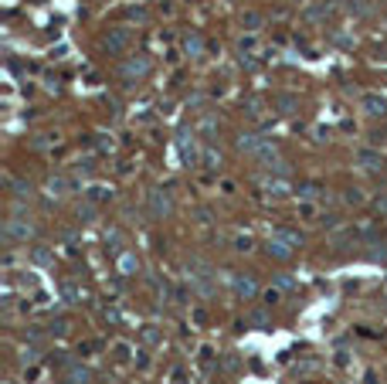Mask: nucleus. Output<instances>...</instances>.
<instances>
[{
	"instance_id": "obj_26",
	"label": "nucleus",
	"mask_w": 387,
	"mask_h": 384,
	"mask_svg": "<svg viewBox=\"0 0 387 384\" xmlns=\"http://www.w3.org/2000/svg\"><path fill=\"white\" fill-rule=\"evenodd\" d=\"M79 221H95V207H92V204L79 207Z\"/></svg>"
},
{
	"instance_id": "obj_33",
	"label": "nucleus",
	"mask_w": 387,
	"mask_h": 384,
	"mask_svg": "<svg viewBox=\"0 0 387 384\" xmlns=\"http://www.w3.org/2000/svg\"><path fill=\"white\" fill-rule=\"evenodd\" d=\"M319 221H323V225H326V228H336V215H323V218H319Z\"/></svg>"
},
{
	"instance_id": "obj_2",
	"label": "nucleus",
	"mask_w": 387,
	"mask_h": 384,
	"mask_svg": "<svg viewBox=\"0 0 387 384\" xmlns=\"http://www.w3.org/2000/svg\"><path fill=\"white\" fill-rule=\"evenodd\" d=\"M119 75L126 79V85H133V79H143V75H149V58H146V55L126 58L123 65H119Z\"/></svg>"
},
{
	"instance_id": "obj_32",
	"label": "nucleus",
	"mask_w": 387,
	"mask_h": 384,
	"mask_svg": "<svg viewBox=\"0 0 387 384\" xmlns=\"http://www.w3.org/2000/svg\"><path fill=\"white\" fill-rule=\"evenodd\" d=\"M360 201H364V194H360V191H350V194H346V204H360Z\"/></svg>"
},
{
	"instance_id": "obj_24",
	"label": "nucleus",
	"mask_w": 387,
	"mask_h": 384,
	"mask_svg": "<svg viewBox=\"0 0 387 384\" xmlns=\"http://www.w3.org/2000/svg\"><path fill=\"white\" fill-rule=\"evenodd\" d=\"M31 259H34V262H37V265H48V262H51V252H48V249H45V245H37V249H34V252H31Z\"/></svg>"
},
{
	"instance_id": "obj_14",
	"label": "nucleus",
	"mask_w": 387,
	"mask_h": 384,
	"mask_svg": "<svg viewBox=\"0 0 387 384\" xmlns=\"http://www.w3.org/2000/svg\"><path fill=\"white\" fill-rule=\"evenodd\" d=\"M275 106H279V113H282V116L296 113V95H292V92H282V95L275 99Z\"/></svg>"
},
{
	"instance_id": "obj_28",
	"label": "nucleus",
	"mask_w": 387,
	"mask_h": 384,
	"mask_svg": "<svg viewBox=\"0 0 387 384\" xmlns=\"http://www.w3.org/2000/svg\"><path fill=\"white\" fill-rule=\"evenodd\" d=\"M204 163H207V167H221V153L207 150V153H204Z\"/></svg>"
},
{
	"instance_id": "obj_4",
	"label": "nucleus",
	"mask_w": 387,
	"mask_h": 384,
	"mask_svg": "<svg viewBox=\"0 0 387 384\" xmlns=\"http://www.w3.org/2000/svg\"><path fill=\"white\" fill-rule=\"evenodd\" d=\"M129 41H133V34H129V27H112V31L105 34L102 48L109 51V55H119V51H126V48H129Z\"/></svg>"
},
{
	"instance_id": "obj_18",
	"label": "nucleus",
	"mask_w": 387,
	"mask_h": 384,
	"mask_svg": "<svg viewBox=\"0 0 387 384\" xmlns=\"http://www.w3.org/2000/svg\"><path fill=\"white\" fill-rule=\"evenodd\" d=\"M343 7H346L350 14H357V17H364V14H370V4H367V0H346Z\"/></svg>"
},
{
	"instance_id": "obj_10",
	"label": "nucleus",
	"mask_w": 387,
	"mask_h": 384,
	"mask_svg": "<svg viewBox=\"0 0 387 384\" xmlns=\"http://www.w3.org/2000/svg\"><path fill=\"white\" fill-rule=\"evenodd\" d=\"M265 252H268L272 259L285 262V259H289V255H292V252H296V249H289L285 241H279V238H272V235H268V245H265Z\"/></svg>"
},
{
	"instance_id": "obj_20",
	"label": "nucleus",
	"mask_w": 387,
	"mask_h": 384,
	"mask_svg": "<svg viewBox=\"0 0 387 384\" xmlns=\"http://www.w3.org/2000/svg\"><path fill=\"white\" fill-rule=\"evenodd\" d=\"M68 381H71V384H85V381H89V371H85V367H79V364H71Z\"/></svg>"
},
{
	"instance_id": "obj_3",
	"label": "nucleus",
	"mask_w": 387,
	"mask_h": 384,
	"mask_svg": "<svg viewBox=\"0 0 387 384\" xmlns=\"http://www.w3.org/2000/svg\"><path fill=\"white\" fill-rule=\"evenodd\" d=\"M146 204H149V215L153 218H170V211H173L170 191H163V187H153L149 197H146Z\"/></svg>"
},
{
	"instance_id": "obj_27",
	"label": "nucleus",
	"mask_w": 387,
	"mask_h": 384,
	"mask_svg": "<svg viewBox=\"0 0 387 384\" xmlns=\"http://www.w3.org/2000/svg\"><path fill=\"white\" fill-rule=\"evenodd\" d=\"M251 323H258V327H268V313H265V309H255V313H251Z\"/></svg>"
},
{
	"instance_id": "obj_17",
	"label": "nucleus",
	"mask_w": 387,
	"mask_h": 384,
	"mask_svg": "<svg viewBox=\"0 0 387 384\" xmlns=\"http://www.w3.org/2000/svg\"><path fill=\"white\" fill-rule=\"evenodd\" d=\"M183 51H187V55H201V51H204V41H201V38H197V34H190V38H187V41H183Z\"/></svg>"
},
{
	"instance_id": "obj_34",
	"label": "nucleus",
	"mask_w": 387,
	"mask_h": 384,
	"mask_svg": "<svg viewBox=\"0 0 387 384\" xmlns=\"http://www.w3.org/2000/svg\"><path fill=\"white\" fill-rule=\"evenodd\" d=\"M377 211H384V215H387V197H377Z\"/></svg>"
},
{
	"instance_id": "obj_6",
	"label": "nucleus",
	"mask_w": 387,
	"mask_h": 384,
	"mask_svg": "<svg viewBox=\"0 0 387 384\" xmlns=\"http://www.w3.org/2000/svg\"><path fill=\"white\" fill-rule=\"evenodd\" d=\"M265 143H268V136H265V133H241L235 147H238L241 153H251V157H255V153H258Z\"/></svg>"
},
{
	"instance_id": "obj_7",
	"label": "nucleus",
	"mask_w": 387,
	"mask_h": 384,
	"mask_svg": "<svg viewBox=\"0 0 387 384\" xmlns=\"http://www.w3.org/2000/svg\"><path fill=\"white\" fill-rule=\"evenodd\" d=\"M360 106H364L367 116H387V99H384V95H377V92H367Z\"/></svg>"
},
{
	"instance_id": "obj_19",
	"label": "nucleus",
	"mask_w": 387,
	"mask_h": 384,
	"mask_svg": "<svg viewBox=\"0 0 387 384\" xmlns=\"http://www.w3.org/2000/svg\"><path fill=\"white\" fill-rule=\"evenodd\" d=\"M136 269H139L136 255H123V259H119V272H123V275H133Z\"/></svg>"
},
{
	"instance_id": "obj_13",
	"label": "nucleus",
	"mask_w": 387,
	"mask_h": 384,
	"mask_svg": "<svg viewBox=\"0 0 387 384\" xmlns=\"http://www.w3.org/2000/svg\"><path fill=\"white\" fill-rule=\"evenodd\" d=\"M187 136H190V133L183 129V133H180V139H177V147H180V157L187 160V163H194V160H197V150H194V143L187 139Z\"/></svg>"
},
{
	"instance_id": "obj_5",
	"label": "nucleus",
	"mask_w": 387,
	"mask_h": 384,
	"mask_svg": "<svg viewBox=\"0 0 387 384\" xmlns=\"http://www.w3.org/2000/svg\"><path fill=\"white\" fill-rule=\"evenodd\" d=\"M231 293H235V299H255L258 296V283L251 275H235L231 279Z\"/></svg>"
},
{
	"instance_id": "obj_30",
	"label": "nucleus",
	"mask_w": 387,
	"mask_h": 384,
	"mask_svg": "<svg viewBox=\"0 0 387 384\" xmlns=\"http://www.w3.org/2000/svg\"><path fill=\"white\" fill-rule=\"evenodd\" d=\"M51 333H58V337L68 333V323H65V320H55V323H51Z\"/></svg>"
},
{
	"instance_id": "obj_25",
	"label": "nucleus",
	"mask_w": 387,
	"mask_h": 384,
	"mask_svg": "<svg viewBox=\"0 0 387 384\" xmlns=\"http://www.w3.org/2000/svg\"><path fill=\"white\" fill-rule=\"evenodd\" d=\"M61 293H65V303H79V286H75V283H65V286H61Z\"/></svg>"
},
{
	"instance_id": "obj_11",
	"label": "nucleus",
	"mask_w": 387,
	"mask_h": 384,
	"mask_svg": "<svg viewBox=\"0 0 387 384\" xmlns=\"http://www.w3.org/2000/svg\"><path fill=\"white\" fill-rule=\"evenodd\" d=\"M357 163L367 167V170H377V167H380V153L370 150V147H364V150H357Z\"/></svg>"
},
{
	"instance_id": "obj_8",
	"label": "nucleus",
	"mask_w": 387,
	"mask_h": 384,
	"mask_svg": "<svg viewBox=\"0 0 387 384\" xmlns=\"http://www.w3.org/2000/svg\"><path fill=\"white\" fill-rule=\"evenodd\" d=\"M333 11H336V4H313V7H306V21L309 24H319V21H326V17H333Z\"/></svg>"
},
{
	"instance_id": "obj_31",
	"label": "nucleus",
	"mask_w": 387,
	"mask_h": 384,
	"mask_svg": "<svg viewBox=\"0 0 387 384\" xmlns=\"http://www.w3.org/2000/svg\"><path fill=\"white\" fill-rule=\"evenodd\" d=\"M214 116H207V119H204V123H201V129H204V133H214Z\"/></svg>"
},
{
	"instance_id": "obj_1",
	"label": "nucleus",
	"mask_w": 387,
	"mask_h": 384,
	"mask_svg": "<svg viewBox=\"0 0 387 384\" xmlns=\"http://www.w3.org/2000/svg\"><path fill=\"white\" fill-rule=\"evenodd\" d=\"M4 238L7 241H27V238H34V221L24 215H11L4 221Z\"/></svg>"
},
{
	"instance_id": "obj_22",
	"label": "nucleus",
	"mask_w": 387,
	"mask_h": 384,
	"mask_svg": "<svg viewBox=\"0 0 387 384\" xmlns=\"http://www.w3.org/2000/svg\"><path fill=\"white\" fill-rule=\"evenodd\" d=\"M105 197H112V191H109V187H102V184L89 187V201H105Z\"/></svg>"
},
{
	"instance_id": "obj_15",
	"label": "nucleus",
	"mask_w": 387,
	"mask_h": 384,
	"mask_svg": "<svg viewBox=\"0 0 387 384\" xmlns=\"http://www.w3.org/2000/svg\"><path fill=\"white\" fill-rule=\"evenodd\" d=\"M48 194H51V197H65V194H68V181H65V177H51V181H48Z\"/></svg>"
},
{
	"instance_id": "obj_21",
	"label": "nucleus",
	"mask_w": 387,
	"mask_h": 384,
	"mask_svg": "<svg viewBox=\"0 0 387 384\" xmlns=\"http://www.w3.org/2000/svg\"><path fill=\"white\" fill-rule=\"evenodd\" d=\"M241 24H245V27H248V31H258V27H262V14H255V11H248V14H245V17H241Z\"/></svg>"
},
{
	"instance_id": "obj_12",
	"label": "nucleus",
	"mask_w": 387,
	"mask_h": 384,
	"mask_svg": "<svg viewBox=\"0 0 387 384\" xmlns=\"http://www.w3.org/2000/svg\"><path fill=\"white\" fill-rule=\"evenodd\" d=\"M272 238L285 241L289 249H299V245H302V235H299V231H292V228H275V231H272Z\"/></svg>"
},
{
	"instance_id": "obj_16",
	"label": "nucleus",
	"mask_w": 387,
	"mask_h": 384,
	"mask_svg": "<svg viewBox=\"0 0 387 384\" xmlns=\"http://www.w3.org/2000/svg\"><path fill=\"white\" fill-rule=\"evenodd\" d=\"M7 184H11V191H14V197H17V201L31 197V184H27V181H7Z\"/></svg>"
},
{
	"instance_id": "obj_23",
	"label": "nucleus",
	"mask_w": 387,
	"mask_h": 384,
	"mask_svg": "<svg viewBox=\"0 0 387 384\" xmlns=\"http://www.w3.org/2000/svg\"><path fill=\"white\" fill-rule=\"evenodd\" d=\"M319 194L323 191H319L316 184H302V187H299V197H302V201H313V197H319Z\"/></svg>"
},
{
	"instance_id": "obj_35",
	"label": "nucleus",
	"mask_w": 387,
	"mask_h": 384,
	"mask_svg": "<svg viewBox=\"0 0 387 384\" xmlns=\"http://www.w3.org/2000/svg\"><path fill=\"white\" fill-rule=\"evenodd\" d=\"M65 384H71V381H65Z\"/></svg>"
},
{
	"instance_id": "obj_9",
	"label": "nucleus",
	"mask_w": 387,
	"mask_h": 384,
	"mask_svg": "<svg viewBox=\"0 0 387 384\" xmlns=\"http://www.w3.org/2000/svg\"><path fill=\"white\" fill-rule=\"evenodd\" d=\"M262 187H265V194H268V197H289V194H292V187H289V181H285V177H268Z\"/></svg>"
},
{
	"instance_id": "obj_29",
	"label": "nucleus",
	"mask_w": 387,
	"mask_h": 384,
	"mask_svg": "<svg viewBox=\"0 0 387 384\" xmlns=\"http://www.w3.org/2000/svg\"><path fill=\"white\" fill-rule=\"evenodd\" d=\"M235 249H238V252H251V238H248V235L235 238Z\"/></svg>"
}]
</instances>
